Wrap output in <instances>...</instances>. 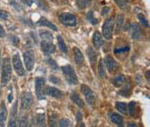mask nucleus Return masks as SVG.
I'll list each match as a JSON object with an SVG mask.
<instances>
[{
	"label": "nucleus",
	"instance_id": "f257e3e1",
	"mask_svg": "<svg viewBox=\"0 0 150 127\" xmlns=\"http://www.w3.org/2000/svg\"><path fill=\"white\" fill-rule=\"evenodd\" d=\"M1 84L3 86L7 85L11 78V72H12V68H11L10 59L8 57H5L2 61V69H1Z\"/></svg>",
	"mask_w": 150,
	"mask_h": 127
},
{
	"label": "nucleus",
	"instance_id": "f03ea898",
	"mask_svg": "<svg viewBox=\"0 0 150 127\" xmlns=\"http://www.w3.org/2000/svg\"><path fill=\"white\" fill-rule=\"evenodd\" d=\"M62 71L64 73V76L66 78V81L68 82L71 85H76L78 83V78L77 75L75 73L73 67L70 65V64H67V65H64L62 67Z\"/></svg>",
	"mask_w": 150,
	"mask_h": 127
},
{
	"label": "nucleus",
	"instance_id": "7ed1b4c3",
	"mask_svg": "<svg viewBox=\"0 0 150 127\" xmlns=\"http://www.w3.org/2000/svg\"><path fill=\"white\" fill-rule=\"evenodd\" d=\"M113 27H114V18L111 16L108 19H106L103 24V27H102V33H103V36L106 39H111L112 33H113Z\"/></svg>",
	"mask_w": 150,
	"mask_h": 127
},
{
	"label": "nucleus",
	"instance_id": "20e7f679",
	"mask_svg": "<svg viewBox=\"0 0 150 127\" xmlns=\"http://www.w3.org/2000/svg\"><path fill=\"white\" fill-rule=\"evenodd\" d=\"M59 20L65 26H75L76 23H77L76 16L74 14H72V13H61L59 15Z\"/></svg>",
	"mask_w": 150,
	"mask_h": 127
},
{
	"label": "nucleus",
	"instance_id": "39448f33",
	"mask_svg": "<svg viewBox=\"0 0 150 127\" xmlns=\"http://www.w3.org/2000/svg\"><path fill=\"white\" fill-rule=\"evenodd\" d=\"M81 92L83 93L84 97H85L86 101H87L88 104L94 106L96 103V95L87 85H81Z\"/></svg>",
	"mask_w": 150,
	"mask_h": 127
},
{
	"label": "nucleus",
	"instance_id": "423d86ee",
	"mask_svg": "<svg viewBox=\"0 0 150 127\" xmlns=\"http://www.w3.org/2000/svg\"><path fill=\"white\" fill-rule=\"evenodd\" d=\"M44 86H45V80L42 77H37L35 79V89H36V95L39 100L45 98L44 94Z\"/></svg>",
	"mask_w": 150,
	"mask_h": 127
},
{
	"label": "nucleus",
	"instance_id": "0eeeda50",
	"mask_svg": "<svg viewBox=\"0 0 150 127\" xmlns=\"http://www.w3.org/2000/svg\"><path fill=\"white\" fill-rule=\"evenodd\" d=\"M12 64H13V67H14L15 71H16L17 75L18 76H24L25 70H24V67L22 66V62H21V59H20V57H19L18 53H16V54L13 55Z\"/></svg>",
	"mask_w": 150,
	"mask_h": 127
},
{
	"label": "nucleus",
	"instance_id": "6e6552de",
	"mask_svg": "<svg viewBox=\"0 0 150 127\" xmlns=\"http://www.w3.org/2000/svg\"><path fill=\"white\" fill-rule=\"evenodd\" d=\"M33 104V96L30 92H23L21 96V109L28 110Z\"/></svg>",
	"mask_w": 150,
	"mask_h": 127
},
{
	"label": "nucleus",
	"instance_id": "1a4fd4ad",
	"mask_svg": "<svg viewBox=\"0 0 150 127\" xmlns=\"http://www.w3.org/2000/svg\"><path fill=\"white\" fill-rule=\"evenodd\" d=\"M40 46L42 51L46 54H51L55 52V45L53 44L51 39H42Z\"/></svg>",
	"mask_w": 150,
	"mask_h": 127
},
{
	"label": "nucleus",
	"instance_id": "9d476101",
	"mask_svg": "<svg viewBox=\"0 0 150 127\" xmlns=\"http://www.w3.org/2000/svg\"><path fill=\"white\" fill-rule=\"evenodd\" d=\"M23 58H24V63L25 66H26V69L28 71H31L33 69V66H34V53L31 50L24 52Z\"/></svg>",
	"mask_w": 150,
	"mask_h": 127
},
{
	"label": "nucleus",
	"instance_id": "9b49d317",
	"mask_svg": "<svg viewBox=\"0 0 150 127\" xmlns=\"http://www.w3.org/2000/svg\"><path fill=\"white\" fill-rule=\"evenodd\" d=\"M44 91L46 92L47 95H49V96L53 97V98H56V99H60L64 96V93H63L60 89H57V88H55V87L49 86V87H47Z\"/></svg>",
	"mask_w": 150,
	"mask_h": 127
},
{
	"label": "nucleus",
	"instance_id": "f8f14e48",
	"mask_svg": "<svg viewBox=\"0 0 150 127\" xmlns=\"http://www.w3.org/2000/svg\"><path fill=\"white\" fill-rule=\"evenodd\" d=\"M104 62L106 64V67H107L108 71L109 72H115L117 71L118 69V63L111 57V56H106L105 59H104Z\"/></svg>",
	"mask_w": 150,
	"mask_h": 127
},
{
	"label": "nucleus",
	"instance_id": "ddd939ff",
	"mask_svg": "<svg viewBox=\"0 0 150 127\" xmlns=\"http://www.w3.org/2000/svg\"><path fill=\"white\" fill-rule=\"evenodd\" d=\"M73 53H74V61H75V63L80 66L82 63H83V61H84L83 54H82V52L79 50V48H77V47L73 48Z\"/></svg>",
	"mask_w": 150,
	"mask_h": 127
},
{
	"label": "nucleus",
	"instance_id": "4468645a",
	"mask_svg": "<svg viewBox=\"0 0 150 127\" xmlns=\"http://www.w3.org/2000/svg\"><path fill=\"white\" fill-rule=\"evenodd\" d=\"M130 33H131V37L133 39H140L142 37V31L139 28V26L136 24L131 25V29H130Z\"/></svg>",
	"mask_w": 150,
	"mask_h": 127
},
{
	"label": "nucleus",
	"instance_id": "2eb2a0df",
	"mask_svg": "<svg viewBox=\"0 0 150 127\" xmlns=\"http://www.w3.org/2000/svg\"><path fill=\"white\" fill-rule=\"evenodd\" d=\"M87 54H88L89 61H90V63H91L92 67H94L96 64V61H97V53H96V51L93 48L89 46V47L87 48Z\"/></svg>",
	"mask_w": 150,
	"mask_h": 127
},
{
	"label": "nucleus",
	"instance_id": "dca6fc26",
	"mask_svg": "<svg viewBox=\"0 0 150 127\" xmlns=\"http://www.w3.org/2000/svg\"><path fill=\"white\" fill-rule=\"evenodd\" d=\"M93 44L95 46V48H97V49L103 45V39H102L100 32H98V31H95L93 34Z\"/></svg>",
	"mask_w": 150,
	"mask_h": 127
},
{
	"label": "nucleus",
	"instance_id": "f3484780",
	"mask_svg": "<svg viewBox=\"0 0 150 127\" xmlns=\"http://www.w3.org/2000/svg\"><path fill=\"white\" fill-rule=\"evenodd\" d=\"M37 23H38L39 25H41V26H46V27H48V28L52 29V30H54V31L57 30V27L55 26L52 22H50V21L47 20L46 18H44V17H42V18L39 19Z\"/></svg>",
	"mask_w": 150,
	"mask_h": 127
},
{
	"label": "nucleus",
	"instance_id": "a211bd4d",
	"mask_svg": "<svg viewBox=\"0 0 150 127\" xmlns=\"http://www.w3.org/2000/svg\"><path fill=\"white\" fill-rule=\"evenodd\" d=\"M124 83H126V77L124 75H119L112 79V84H113L115 87H120L121 85H123Z\"/></svg>",
	"mask_w": 150,
	"mask_h": 127
},
{
	"label": "nucleus",
	"instance_id": "6ab92c4d",
	"mask_svg": "<svg viewBox=\"0 0 150 127\" xmlns=\"http://www.w3.org/2000/svg\"><path fill=\"white\" fill-rule=\"evenodd\" d=\"M71 99H72V101L75 103L76 105H78V106L80 107V108H82V107H84V102L83 100H82L81 98H80V96L77 94L76 92H72L70 95Z\"/></svg>",
	"mask_w": 150,
	"mask_h": 127
},
{
	"label": "nucleus",
	"instance_id": "aec40b11",
	"mask_svg": "<svg viewBox=\"0 0 150 127\" xmlns=\"http://www.w3.org/2000/svg\"><path fill=\"white\" fill-rule=\"evenodd\" d=\"M109 117H110V120H111L113 123L119 125V126H122V125H123V119H122V117L120 116L119 114H116V113H110Z\"/></svg>",
	"mask_w": 150,
	"mask_h": 127
},
{
	"label": "nucleus",
	"instance_id": "412c9836",
	"mask_svg": "<svg viewBox=\"0 0 150 127\" xmlns=\"http://www.w3.org/2000/svg\"><path fill=\"white\" fill-rule=\"evenodd\" d=\"M7 117V109L4 103H2V109L0 111V126H4V122Z\"/></svg>",
	"mask_w": 150,
	"mask_h": 127
},
{
	"label": "nucleus",
	"instance_id": "4be33fe9",
	"mask_svg": "<svg viewBox=\"0 0 150 127\" xmlns=\"http://www.w3.org/2000/svg\"><path fill=\"white\" fill-rule=\"evenodd\" d=\"M35 121L39 126H45V114L44 113H38L35 115Z\"/></svg>",
	"mask_w": 150,
	"mask_h": 127
},
{
	"label": "nucleus",
	"instance_id": "5701e85b",
	"mask_svg": "<svg viewBox=\"0 0 150 127\" xmlns=\"http://www.w3.org/2000/svg\"><path fill=\"white\" fill-rule=\"evenodd\" d=\"M57 41H58L59 49H60L62 52H64V53H67V46H66V44H65L63 38L60 36V35H58V36H57Z\"/></svg>",
	"mask_w": 150,
	"mask_h": 127
},
{
	"label": "nucleus",
	"instance_id": "b1692460",
	"mask_svg": "<svg viewBox=\"0 0 150 127\" xmlns=\"http://www.w3.org/2000/svg\"><path fill=\"white\" fill-rule=\"evenodd\" d=\"M116 108L122 114H127V105L125 102H119V101L116 102Z\"/></svg>",
	"mask_w": 150,
	"mask_h": 127
},
{
	"label": "nucleus",
	"instance_id": "393cba45",
	"mask_svg": "<svg viewBox=\"0 0 150 127\" xmlns=\"http://www.w3.org/2000/svg\"><path fill=\"white\" fill-rule=\"evenodd\" d=\"M91 1L92 0H76V4L79 9H84L89 6Z\"/></svg>",
	"mask_w": 150,
	"mask_h": 127
},
{
	"label": "nucleus",
	"instance_id": "a878e982",
	"mask_svg": "<svg viewBox=\"0 0 150 127\" xmlns=\"http://www.w3.org/2000/svg\"><path fill=\"white\" fill-rule=\"evenodd\" d=\"M123 21H124L123 15L119 14L117 16V20H116V32L117 33H119V31L121 30L122 25H123Z\"/></svg>",
	"mask_w": 150,
	"mask_h": 127
},
{
	"label": "nucleus",
	"instance_id": "bb28decb",
	"mask_svg": "<svg viewBox=\"0 0 150 127\" xmlns=\"http://www.w3.org/2000/svg\"><path fill=\"white\" fill-rule=\"evenodd\" d=\"M35 2H36L37 5H38L40 8H42L44 11H48L49 7H48V4H47V2L45 1V0H35Z\"/></svg>",
	"mask_w": 150,
	"mask_h": 127
},
{
	"label": "nucleus",
	"instance_id": "cd10ccee",
	"mask_svg": "<svg viewBox=\"0 0 150 127\" xmlns=\"http://www.w3.org/2000/svg\"><path fill=\"white\" fill-rule=\"evenodd\" d=\"M115 2L121 9H126L128 7V4H129L128 0H115Z\"/></svg>",
	"mask_w": 150,
	"mask_h": 127
},
{
	"label": "nucleus",
	"instance_id": "c85d7f7f",
	"mask_svg": "<svg viewBox=\"0 0 150 127\" xmlns=\"http://www.w3.org/2000/svg\"><path fill=\"white\" fill-rule=\"evenodd\" d=\"M87 19L90 21V23H91L92 25H96V24H98V22H99L98 19H96L95 17L93 16V12H92V11H89V12H88Z\"/></svg>",
	"mask_w": 150,
	"mask_h": 127
},
{
	"label": "nucleus",
	"instance_id": "c756f323",
	"mask_svg": "<svg viewBox=\"0 0 150 127\" xmlns=\"http://www.w3.org/2000/svg\"><path fill=\"white\" fill-rule=\"evenodd\" d=\"M128 108H129V113L131 116H135V113H136V103L134 101H131L128 105Z\"/></svg>",
	"mask_w": 150,
	"mask_h": 127
},
{
	"label": "nucleus",
	"instance_id": "7c9ffc66",
	"mask_svg": "<svg viewBox=\"0 0 150 127\" xmlns=\"http://www.w3.org/2000/svg\"><path fill=\"white\" fill-rule=\"evenodd\" d=\"M129 92H130V84L127 83L126 84V86L124 87L122 90L119 91V94L123 95V96H128V95H129Z\"/></svg>",
	"mask_w": 150,
	"mask_h": 127
},
{
	"label": "nucleus",
	"instance_id": "2f4dec72",
	"mask_svg": "<svg viewBox=\"0 0 150 127\" xmlns=\"http://www.w3.org/2000/svg\"><path fill=\"white\" fill-rule=\"evenodd\" d=\"M98 73L99 75L101 76L102 78H105L106 77V72H105V69H104V65H103V62H100L99 63V66H98Z\"/></svg>",
	"mask_w": 150,
	"mask_h": 127
},
{
	"label": "nucleus",
	"instance_id": "473e14b6",
	"mask_svg": "<svg viewBox=\"0 0 150 127\" xmlns=\"http://www.w3.org/2000/svg\"><path fill=\"white\" fill-rule=\"evenodd\" d=\"M49 123H50L51 126H56L57 125V115L56 114H51L49 116Z\"/></svg>",
	"mask_w": 150,
	"mask_h": 127
},
{
	"label": "nucleus",
	"instance_id": "72a5a7b5",
	"mask_svg": "<svg viewBox=\"0 0 150 127\" xmlns=\"http://www.w3.org/2000/svg\"><path fill=\"white\" fill-rule=\"evenodd\" d=\"M40 36L42 39H52V35L48 31H40Z\"/></svg>",
	"mask_w": 150,
	"mask_h": 127
},
{
	"label": "nucleus",
	"instance_id": "f704fd0d",
	"mask_svg": "<svg viewBox=\"0 0 150 127\" xmlns=\"http://www.w3.org/2000/svg\"><path fill=\"white\" fill-rule=\"evenodd\" d=\"M138 18H139V20L141 21V23H142V25L143 26H145V27H148L149 25H148V22H147V20H146L145 18H144V16H143V14H138Z\"/></svg>",
	"mask_w": 150,
	"mask_h": 127
},
{
	"label": "nucleus",
	"instance_id": "c9c22d12",
	"mask_svg": "<svg viewBox=\"0 0 150 127\" xmlns=\"http://www.w3.org/2000/svg\"><path fill=\"white\" fill-rule=\"evenodd\" d=\"M59 125L61 127H65V126H71V123L69 121V119H62V120L59 122Z\"/></svg>",
	"mask_w": 150,
	"mask_h": 127
},
{
	"label": "nucleus",
	"instance_id": "e433bc0d",
	"mask_svg": "<svg viewBox=\"0 0 150 127\" xmlns=\"http://www.w3.org/2000/svg\"><path fill=\"white\" fill-rule=\"evenodd\" d=\"M9 17V13L6 12L4 10H0V18L3 19V20H7Z\"/></svg>",
	"mask_w": 150,
	"mask_h": 127
},
{
	"label": "nucleus",
	"instance_id": "4c0bfd02",
	"mask_svg": "<svg viewBox=\"0 0 150 127\" xmlns=\"http://www.w3.org/2000/svg\"><path fill=\"white\" fill-rule=\"evenodd\" d=\"M47 63H48L49 65H50L51 67L53 68V69H57V68H58V66H57L56 62H55L54 60H52V59H47Z\"/></svg>",
	"mask_w": 150,
	"mask_h": 127
},
{
	"label": "nucleus",
	"instance_id": "58836bf2",
	"mask_svg": "<svg viewBox=\"0 0 150 127\" xmlns=\"http://www.w3.org/2000/svg\"><path fill=\"white\" fill-rule=\"evenodd\" d=\"M49 80H50L51 82H53L54 84H60V79L55 77V76H53V75H51L50 77H49Z\"/></svg>",
	"mask_w": 150,
	"mask_h": 127
},
{
	"label": "nucleus",
	"instance_id": "ea45409f",
	"mask_svg": "<svg viewBox=\"0 0 150 127\" xmlns=\"http://www.w3.org/2000/svg\"><path fill=\"white\" fill-rule=\"evenodd\" d=\"M128 50H129V47L126 46V47L124 48H116V49L114 50V52H115V53H120V52H126L128 51Z\"/></svg>",
	"mask_w": 150,
	"mask_h": 127
},
{
	"label": "nucleus",
	"instance_id": "a19ab883",
	"mask_svg": "<svg viewBox=\"0 0 150 127\" xmlns=\"http://www.w3.org/2000/svg\"><path fill=\"white\" fill-rule=\"evenodd\" d=\"M27 125V117H23L21 118V120L19 121V126L23 127V126H26Z\"/></svg>",
	"mask_w": 150,
	"mask_h": 127
},
{
	"label": "nucleus",
	"instance_id": "79ce46f5",
	"mask_svg": "<svg viewBox=\"0 0 150 127\" xmlns=\"http://www.w3.org/2000/svg\"><path fill=\"white\" fill-rule=\"evenodd\" d=\"M10 39L12 41H11V42H12L13 44H14L15 46H17L19 44V39L17 38V37H15V36H10Z\"/></svg>",
	"mask_w": 150,
	"mask_h": 127
},
{
	"label": "nucleus",
	"instance_id": "37998d69",
	"mask_svg": "<svg viewBox=\"0 0 150 127\" xmlns=\"http://www.w3.org/2000/svg\"><path fill=\"white\" fill-rule=\"evenodd\" d=\"M5 36H6V32H5L2 25H0V38H3V37H5Z\"/></svg>",
	"mask_w": 150,
	"mask_h": 127
},
{
	"label": "nucleus",
	"instance_id": "c03bdc74",
	"mask_svg": "<svg viewBox=\"0 0 150 127\" xmlns=\"http://www.w3.org/2000/svg\"><path fill=\"white\" fill-rule=\"evenodd\" d=\"M24 4L28 5V6H31V5L33 4V0H21Z\"/></svg>",
	"mask_w": 150,
	"mask_h": 127
},
{
	"label": "nucleus",
	"instance_id": "a18cd8bd",
	"mask_svg": "<svg viewBox=\"0 0 150 127\" xmlns=\"http://www.w3.org/2000/svg\"><path fill=\"white\" fill-rule=\"evenodd\" d=\"M109 12V7H104L103 10H102V15H105Z\"/></svg>",
	"mask_w": 150,
	"mask_h": 127
},
{
	"label": "nucleus",
	"instance_id": "49530a36",
	"mask_svg": "<svg viewBox=\"0 0 150 127\" xmlns=\"http://www.w3.org/2000/svg\"><path fill=\"white\" fill-rule=\"evenodd\" d=\"M12 99H13V97H12V92L10 91V93L8 94V101H9V102H11V101H12Z\"/></svg>",
	"mask_w": 150,
	"mask_h": 127
},
{
	"label": "nucleus",
	"instance_id": "de8ad7c7",
	"mask_svg": "<svg viewBox=\"0 0 150 127\" xmlns=\"http://www.w3.org/2000/svg\"><path fill=\"white\" fill-rule=\"evenodd\" d=\"M82 119V116H81V113L80 112H78V114H77V120L78 121H80Z\"/></svg>",
	"mask_w": 150,
	"mask_h": 127
},
{
	"label": "nucleus",
	"instance_id": "09e8293b",
	"mask_svg": "<svg viewBox=\"0 0 150 127\" xmlns=\"http://www.w3.org/2000/svg\"><path fill=\"white\" fill-rule=\"evenodd\" d=\"M127 126H128V127H130V126H137V125L134 124V123H129V124H128Z\"/></svg>",
	"mask_w": 150,
	"mask_h": 127
}]
</instances>
